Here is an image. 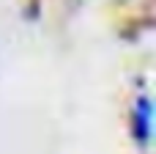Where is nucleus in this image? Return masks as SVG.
I'll use <instances>...</instances> for the list:
<instances>
[{"mask_svg": "<svg viewBox=\"0 0 156 154\" xmlns=\"http://www.w3.org/2000/svg\"><path fill=\"white\" fill-rule=\"evenodd\" d=\"M151 110H154L151 107V99L148 96H137V102L132 107V135H134V141L140 146H148L151 143V118H154Z\"/></svg>", "mask_w": 156, "mask_h": 154, "instance_id": "obj_1", "label": "nucleus"}, {"mask_svg": "<svg viewBox=\"0 0 156 154\" xmlns=\"http://www.w3.org/2000/svg\"><path fill=\"white\" fill-rule=\"evenodd\" d=\"M36 14H38V0H33V6H30V11H27V17H30V19H33V17H36Z\"/></svg>", "mask_w": 156, "mask_h": 154, "instance_id": "obj_2", "label": "nucleus"}]
</instances>
